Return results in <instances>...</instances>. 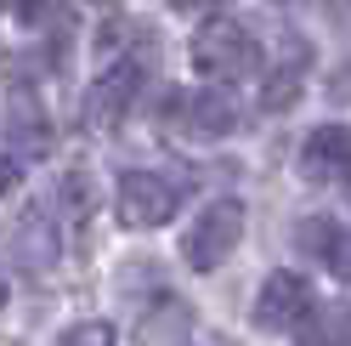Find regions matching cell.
<instances>
[{"mask_svg": "<svg viewBox=\"0 0 351 346\" xmlns=\"http://www.w3.org/2000/svg\"><path fill=\"white\" fill-rule=\"evenodd\" d=\"M187 51H193V69L210 74V80H244V74L261 69V46L238 17H210V23H199Z\"/></svg>", "mask_w": 351, "mask_h": 346, "instance_id": "6da1fadb", "label": "cell"}, {"mask_svg": "<svg viewBox=\"0 0 351 346\" xmlns=\"http://www.w3.org/2000/svg\"><path fill=\"white\" fill-rule=\"evenodd\" d=\"M238 239H244V205L238 199H215V205H204L199 222L187 227L182 255H187L193 273H210V267H221L227 255L238 250Z\"/></svg>", "mask_w": 351, "mask_h": 346, "instance_id": "7a4b0ae2", "label": "cell"}, {"mask_svg": "<svg viewBox=\"0 0 351 346\" xmlns=\"http://www.w3.org/2000/svg\"><path fill=\"white\" fill-rule=\"evenodd\" d=\"M176 199H182L176 182H165L159 170H125L119 187H114V216L125 227L147 233V227H165L176 216Z\"/></svg>", "mask_w": 351, "mask_h": 346, "instance_id": "3957f363", "label": "cell"}, {"mask_svg": "<svg viewBox=\"0 0 351 346\" xmlns=\"http://www.w3.org/2000/svg\"><path fill=\"white\" fill-rule=\"evenodd\" d=\"M312 312V284L300 273H272L255 295V323L261 330H300V318Z\"/></svg>", "mask_w": 351, "mask_h": 346, "instance_id": "277c9868", "label": "cell"}, {"mask_svg": "<svg viewBox=\"0 0 351 346\" xmlns=\"http://www.w3.org/2000/svg\"><path fill=\"white\" fill-rule=\"evenodd\" d=\"M136 85H142L136 62H114V69L91 85V97H85V125H91V131H114L130 114V102H136Z\"/></svg>", "mask_w": 351, "mask_h": 346, "instance_id": "5b68a950", "label": "cell"}, {"mask_svg": "<svg viewBox=\"0 0 351 346\" xmlns=\"http://www.w3.org/2000/svg\"><path fill=\"white\" fill-rule=\"evenodd\" d=\"M6 239H12V262L23 267V273H46L57 262V227H51V216L46 210H17L12 216V227H6Z\"/></svg>", "mask_w": 351, "mask_h": 346, "instance_id": "8992f818", "label": "cell"}, {"mask_svg": "<svg viewBox=\"0 0 351 346\" xmlns=\"http://www.w3.org/2000/svg\"><path fill=\"white\" fill-rule=\"evenodd\" d=\"M306 182H346L351 176V125H317L300 148Z\"/></svg>", "mask_w": 351, "mask_h": 346, "instance_id": "52a82bcc", "label": "cell"}, {"mask_svg": "<svg viewBox=\"0 0 351 346\" xmlns=\"http://www.w3.org/2000/svg\"><path fill=\"white\" fill-rule=\"evenodd\" d=\"M182 108H187V131L193 137H232L238 131V97L227 91V85H210V91H193V97H182Z\"/></svg>", "mask_w": 351, "mask_h": 346, "instance_id": "ba28073f", "label": "cell"}, {"mask_svg": "<svg viewBox=\"0 0 351 346\" xmlns=\"http://www.w3.org/2000/svg\"><path fill=\"white\" fill-rule=\"evenodd\" d=\"M306 62H312V46H289V51L272 62L267 85H261V108H267V114H283V108H295V102H300Z\"/></svg>", "mask_w": 351, "mask_h": 346, "instance_id": "9c48e42d", "label": "cell"}, {"mask_svg": "<svg viewBox=\"0 0 351 346\" xmlns=\"http://www.w3.org/2000/svg\"><path fill=\"white\" fill-rule=\"evenodd\" d=\"M6 131H12V148H29V154H46V148H51V119L40 114V102L23 97V91H12Z\"/></svg>", "mask_w": 351, "mask_h": 346, "instance_id": "30bf717a", "label": "cell"}, {"mask_svg": "<svg viewBox=\"0 0 351 346\" xmlns=\"http://www.w3.org/2000/svg\"><path fill=\"white\" fill-rule=\"evenodd\" d=\"M295 335H300L295 346H351V307H328V312L312 307Z\"/></svg>", "mask_w": 351, "mask_h": 346, "instance_id": "8fae6325", "label": "cell"}, {"mask_svg": "<svg viewBox=\"0 0 351 346\" xmlns=\"http://www.w3.org/2000/svg\"><path fill=\"white\" fill-rule=\"evenodd\" d=\"M295 244H300L306 255H317V262H328V244H335V222H323V216H312V222H300Z\"/></svg>", "mask_w": 351, "mask_h": 346, "instance_id": "7c38bea8", "label": "cell"}, {"mask_svg": "<svg viewBox=\"0 0 351 346\" xmlns=\"http://www.w3.org/2000/svg\"><path fill=\"white\" fill-rule=\"evenodd\" d=\"M57 346H114V330H108V323H69V330H62V341Z\"/></svg>", "mask_w": 351, "mask_h": 346, "instance_id": "4fadbf2b", "label": "cell"}, {"mask_svg": "<svg viewBox=\"0 0 351 346\" xmlns=\"http://www.w3.org/2000/svg\"><path fill=\"white\" fill-rule=\"evenodd\" d=\"M62 199H74L69 210L85 216V210H91V176H62Z\"/></svg>", "mask_w": 351, "mask_h": 346, "instance_id": "5bb4252c", "label": "cell"}, {"mask_svg": "<svg viewBox=\"0 0 351 346\" xmlns=\"http://www.w3.org/2000/svg\"><path fill=\"white\" fill-rule=\"evenodd\" d=\"M328 267H335V278L351 284V233H335V244H328Z\"/></svg>", "mask_w": 351, "mask_h": 346, "instance_id": "9a60e30c", "label": "cell"}, {"mask_svg": "<svg viewBox=\"0 0 351 346\" xmlns=\"http://www.w3.org/2000/svg\"><path fill=\"white\" fill-rule=\"evenodd\" d=\"M17 182H23V165H17L12 154H0V199H6V193H12Z\"/></svg>", "mask_w": 351, "mask_h": 346, "instance_id": "2e32d148", "label": "cell"}, {"mask_svg": "<svg viewBox=\"0 0 351 346\" xmlns=\"http://www.w3.org/2000/svg\"><path fill=\"white\" fill-rule=\"evenodd\" d=\"M17 6H23V23H40V17H51L57 0H17Z\"/></svg>", "mask_w": 351, "mask_h": 346, "instance_id": "e0dca14e", "label": "cell"}, {"mask_svg": "<svg viewBox=\"0 0 351 346\" xmlns=\"http://www.w3.org/2000/svg\"><path fill=\"white\" fill-rule=\"evenodd\" d=\"M328 6H335V17H340V23L351 29V0H328Z\"/></svg>", "mask_w": 351, "mask_h": 346, "instance_id": "ac0fdd59", "label": "cell"}, {"mask_svg": "<svg viewBox=\"0 0 351 346\" xmlns=\"http://www.w3.org/2000/svg\"><path fill=\"white\" fill-rule=\"evenodd\" d=\"M335 91H340V97H346V91H351V74H340V80H335Z\"/></svg>", "mask_w": 351, "mask_h": 346, "instance_id": "d6986e66", "label": "cell"}, {"mask_svg": "<svg viewBox=\"0 0 351 346\" xmlns=\"http://www.w3.org/2000/svg\"><path fill=\"white\" fill-rule=\"evenodd\" d=\"M176 6H210V0H176Z\"/></svg>", "mask_w": 351, "mask_h": 346, "instance_id": "ffe728a7", "label": "cell"}, {"mask_svg": "<svg viewBox=\"0 0 351 346\" xmlns=\"http://www.w3.org/2000/svg\"><path fill=\"white\" fill-rule=\"evenodd\" d=\"M0 307H6V284H0Z\"/></svg>", "mask_w": 351, "mask_h": 346, "instance_id": "44dd1931", "label": "cell"}]
</instances>
